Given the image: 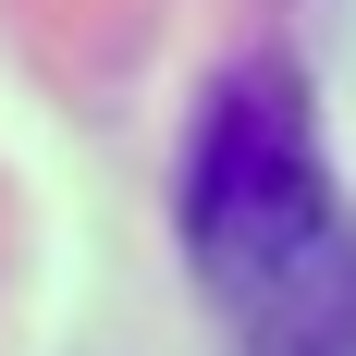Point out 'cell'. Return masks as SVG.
Instances as JSON below:
<instances>
[{
  "instance_id": "6da1fadb",
  "label": "cell",
  "mask_w": 356,
  "mask_h": 356,
  "mask_svg": "<svg viewBox=\"0 0 356 356\" xmlns=\"http://www.w3.org/2000/svg\"><path fill=\"white\" fill-rule=\"evenodd\" d=\"M184 246L209 270V295L234 307L246 356H356V234L332 197L307 86L283 62H234L197 111L184 147Z\"/></svg>"
}]
</instances>
